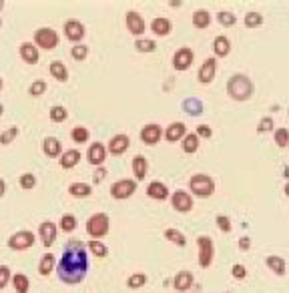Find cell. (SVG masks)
<instances>
[{
  "label": "cell",
  "instance_id": "cell-1",
  "mask_svg": "<svg viewBox=\"0 0 289 293\" xmlns=\"http://www.w3.org/2000/svg\"><path fill=\"white\" fill-rule=\"evenodd\" d=\"M87 245L83 241H68L64 251H62V257L56 265V271H58V279L66 285H75V283H81L85 277H87V271H89V257H87Z\"/></svg>",
  "mask_w": 289,
  "mask_h": 293
},
{
  "label": "cell",
  "instance_id": "cell-2",
  "mask_svg": "<svg viewBox=\"0 0 289 293\" xmlns=\"http://www.w3.org/2000/svg\"><path fill=\"white\" fill-rule=\"evenodd\" d=\"M253 83H251V79L247 77V75H233L231 79H229V83H227V93H229V97L233 99V101H247V99H251V95H253Z\"/></svg>",
  "mask_w": 289,
  "mask_h": 293
},
{
  "label": "cell",
  "instance_id": "cell-3",
  "mask_svg": "<svg viewBox=\"0 0 289 293\" xmlns=\"http://www.w3.org/2000/svg\"><path fill=\"white\" fill-rule=\"evenodd\" d=\"M109 227H111V221H109V215L107 213H95L89 221H87V233L93 237V239H103L107 233H109Z\"/></svg>",
  "mask_w": 289,
  "mask_h": 293
},
{
  "label": "cell",
  "instance_id": "cell-4",
  "mask_svg": "<svg viewBox=\"0 0 289 293\" xmlns=\"http://www.w3.org/2000/svg\"><path fill=\"white\" fill-rule=\"evenodd\" d=\"M189 187H191L193 195H197V197H211L215 193V181L209 175H203V173L193 175L191 181H189Z\"/></svg>",
  "mask_w": 289,
  "mask_h": 293
},
{
  "label": "cell",
  "instance_id": "cell-5",
  "mask_svg": "<svg viewBox=\"0 0 289 293\" xmlns=\"http://www.w3.org/2000/svg\"><path fill=\"white\" fill-rule=\"evenodd\" d=\"M197 245H199V265L203 269H207L213 263V257H215V243H213L211 237L201 235L197 239Z\"/></svg>",
  "mask_w": 289,
  "mask_h": 293
},
{
  "label": "cell",
  "instance_id": "cell-6",
  "mask_svg": "<svg viewBox=\"0 0 289 293\" xmlns=\"http://www.w3.org/2000/svg\"><path fill=\"white\" fill-rule=\"evenodd\" d=\"M34 44L44 48V50H52L58 44V34L52 28H38L34 32Z\"/></svg>",
  "mask_w": 289,
  "mask_h": 293
},
{
  "label": "cell",
  "instance_id": "cell-7",
  "mask_svg": "<svg viewBox=\"0 0 289 293\" xmlns=\"http://www.w3.org/2000/svg\"><path fill=\"white\" fill-rule=\"evenodd\" d=\"M34 241H36V237L32 231H18L8 239V247L14 251H24V249H30L34 245Z\"/></svg>",
  "mask_w": 289,
  "mask_h": 293
},
{
  "label": "cell",
  "instance_id": "cell-8",
  "mask_svg": "<svg viewBox=\"0 0 289 293\" xmlns=\"http://www.w3.org/2000/svg\"><path fill=\"white\" fill-rule=\"evenodd\" d=\"M137 191V181L133 179H121L111 187V195L115 199H129Z\"/></svg>",
  "mask_w": 289,
  "mask_h": 293
},
{
  "label": "cell",
  "instance_id": "cell-9",
  "mask_svg": "<svg viewBox=\"0 0 289 293\" xmlns=\"http://www.w3.org/2000/svg\"><path fill=\"white\" fill-rule=\"evenodd\" d=\"M171 205L179 213H189L193 209V197L187 191H175L171 195Z\"/></svg>",
  "mask_w": 289,
  "mask_h": 293
},
{
  "label": "cell",
  "instance_id": "cell-10",
  "mask_svg": "<svg viewBox=\"0 0 289 293\" xmlns=\"http://www.w3.org/2000/svg\"><path fill=\"white\" fill-rule=\"evenodd\" d=\"M58 231V227L52 223V221H44V223H40V227H38V233H40V239H42V245L46 247V249H50L52 245H54V241H56V233Z\"/></svg>",
  "mask_w": 289,
  "mask_h": 293
},
{
  "label": "cell",
  "instance_id": "cell-11",
  "mask_svg": "<svg viewBox=\"0 0 289 293\" xmlns=\"http://www.w3.org/2000/svg\"><path fill=\"white\" fill-rule=\"evenodd\" d=\"M193 58H195L193 50L187 48V46H183V48H179V50L175 52V56H173V66H175L177 70H187V68L193 64Z\"/></svg>",
  "mask_w": 289,
  "mask_h": 293
},
{
  "label": "cell",
  "instance_id": "cell-12",
  "mask_svg": "<svg viewBox=\"0 0 289 293\" xmlns=\"http://www.w3.org/2000/svg\"><path fill=\"white\" fill-rule=\"evenodd\" d=\"M64 34H66L68 40L81 42L83 36H85V26H83V22H81V20H75V18L66 20V22H64Z\"/></svg>",
  "mask_w": 289,
  "mask_h": 293
},
{
  "label": "cell",
  "instance_id": "cell-13",
  "mask_svg": "<svg viewBox=\"0 0 289 293\" xmlns=\"http://www.w3.org/2000/svg\"><path fill=\"white\" fill-rule=\"evenodd\" d=\"M127 28H129V32H131V34L141 36V34L144 32V28H147L143 16H141L139 12H135V10L127 12Z\"/></svg>",
  "mask_w": 289,
  "mask_h": 293
},
{
  "label": "cell",
  "instance_id": "cell-14",
  "mask_svg": "<svg viewBox=\"0 0 289 293\" xmlns=\"http://www.w3.org/2000/svg\"><path fill=\"white\" fill-rule=\"evenodd\" d=\"M215 70H217V60L211 56V58H207L203 64H201V68H199V83H203V85H209L213 79H215Z\"/></svg>",
  "mask_w": 289,
  "mask_h": 293
},
{
  "label": "cell",
  "instance_id": "cell-15",
  "mask_svg": "<svg viewBox=\"0 0 289 293\" xmlns=\"http://www.w3.org/2000/svg\"><path fill=\"white\" fill-rule=\"evenodd\" d=\"M87 159H89V163L91 165H103L105 163V159H107V146L103 145V143H93V145L89 146V151H87Z\"/></svg>",
  "mask_w": 289,
  "mask_h": 293
},
{
  "label": "cell",
  "instance_id": "cell-16",
  "mask_svg": "<svg viewBox=\"0 0 289 293\" xmlns=\"http://www.w3.org/2000/svg\"><path fill=\"white\" fill-rule=\"evenodd\" d=\"M193 281H195L193 273L185 269V271H179V273L175 275V279H173V287H175L177 291L185 293V291H189V289L193 287Z\"/></svg>",
  "mask_w": 289,
  "mask_h": 293
},
{
  "label": "cell",
  "instance_id": "cell-17",
  "mask_svg": "<svg viewBox=\"0 0 289 293\" xmlns=\"http://www.w3.org/2000/svg\"><path fill=\"white\" fill-rule=\"evenodd\" d=\"M161 135H163V131L159 125H147L141 131V141L144 145H157L161 141Z\"/></svg>",
  "mask_w": 289,
  "mask_h": 293
},
{
  "label": "cell",
  "instance_id": "cell-18",
  "mask_svg": "<svg viewBox=\"0 0 289 293\" xmlns=\"http://www.w3.org/2000/svg\"><path fill=\"white\" fill-rule=\"evenodd\" d=\"M129 145H131V141H129L127 135H115L111 139V143H109V153L115 155V157H119V155H123L129 149Z\"/></svg>",
  "mask_w": 289,
  "mask_h": 293
},
{
  "label": "cell",
  "instance_id": "cell-19",
  "mask_svg": "<svg viewBox=\"0 0 289 293\" xmlns=\"http://www.w3.org/2000/svg\"><path fill=\"white\" fill-rule=\"evenodd\" d=\"M185 135H187V127H185L183 123H173V125H169L167 131H165V139H167L169 143H175V141H179V139H185Z\"/></svg>",
  "mask_w": 289,
  "mask_h": 293
},
{
  "label": "cell",
  "instance_id": "cell-20",
  "mask_svg": "<svg viewBox=\"0 0 289 293\" xmlns=\"http://www.w3.org/2000/svg\"><path fill=\"white\" fill-rule=\"evenodd\" d=\"M147 195L151 199H157V201H165L169 197V189L165 183H159V181H153L149 187H147Z\"/></svg>",
  "mask_w": 289,
  "mask_h": 293
},
{
  "label": "cell",
  "instance_id": "cell-21",
  "mask_svg": "<svg viewBox=\"0 0 289 293\" xmlns=\"http://www.w3.org/2000/svg\"><path fill=\"white\" fill-rule=\"evenodd\" d=\"M20 56H22V60L26 62V64H36L38 62V48L32 44V42H24L22 46H20Z\"/></svg>",
  "mask_w": 289,
  "mask_h": 293
},
{
  "label": "cell",
  "instance_id": "cell-22",
  "mask_svg": "<svg viewBox=\"0 0 289 293\" xmlns=\"http://www.w3.org/2000/svg\"><path fill=\"white\" fill-rule=\"evenodd\" d=\"M265 263H267V267H269L275 275H285V271H287V263H285V259L279 257V255H267Z\"/></svg>",
  "mask_w": 289,
  "mask_h": 293
},
{
  "label": "cell",
  "instance_id": "cell-23",
  "mask_svg": "<svg viewBox=\"0 0 289 293\" xmlns=\"http://www.w3.org/2000/svg\"><path fill=\"white\" fill-rule=\"evenodd\" d=\"M54 267H56V259H54V255H52V253H44V255L40 257V263H38V273H40L42 277H46V275L52 273Z\"/></svg>",
  "mask_w": 289,
  "mask_h": 293
},
{
  "label": "cell",
  "instance_id": "cell-24",
  "mask_svg": "<svg viewBox=\"0 0 289 293\" xmlns=\"http://www.w3.org/2000/svg\"><path fill=\"white\" fill-rule=\"evenodd\" d=\"M171 28H173V24H171L169 18H155V20L151 22V30H153L157 36H167V34L171 32Z\"/></svg>",
  "mask_w": 289,
  "mask_h": 293
},
{
  "label": "cell",
  "instance_id": "cell-25",
  "mask_svg": "<svg viewBox=\"0 0 289 293\" xmlns=\"http://www.w3.org/2000/svg\"><path fill=\"white\" fill-rule=\"evenodd\" d=\"M133 173H135V179L137 181H143L144 177H147V173H149V163H147V159L144 157H135L133 159Z\"/></svg>",
  "mask_w": 289,
  "mask_h": 293
},
{
  "label": "cell",
  "instance_id": "cell-26",
  "mask_svg": "<svg viewBox=\"0 0 289 293\" xmlns=\"http://www.w3.org/2000/svg\"><path fill=\"white\" fill-rule=\"evenodd\" d=\"M213 50L217 56H227L231 52V42L227 36H217L215 42H213Z\"/></svg>",
  "mask_w": 289,
  "mask_h": 293
},
{
  "label": "cell",
  "instance_id": "cell-27",
  "mask_svg": "<svg viewBox=\"0 0 289 293\" xmlns=\"http://www.w3.org/2000/svg\"><path fill=\"white\" fill-rule=\"evenodd\" d=\"M183 111L187 115H193V117H199L203 113V103L199 99H185L183 101Z\"/></svg>",
  "mask_w": 289,
  "mask_h": 293
},
{
  "label": "cell",
  "instance_id": "cell-28",
  "mask_svg": "<svg viewBox=\"0 0 289 293\" xmlns=\"http://www.w3.org/2000/svg\"><path fill=\"white\" fill-rule=\"evenodd\" d=\"M42 149H44V155L50 157V159H56L60 155V143L54 137H46L44 143H42Z\"/></svg>",
  "mask_w": 289,
  "mask_h": 293
},
{
  "label": "cell",
  "instance_id": "cell-29",
  "mask_svg": "<svg viewBox=\"0 0 289 293\" xmlns=\"http://www.w3.org/2000/svg\"><path fill=\"white\" fill-rule=\"evenodd\" d=\"M79 161H81V153H79L77 149H70V151H66V153L60 157V165H62V169H73Z\"/></svg>",
  "mask_w": 289,
  "mask_h": 293
},
{
  "label": "cell",
  "instance_id": "cell-30",
  "mask_svg": "<svg viewBox=\"0 0 289 293\" xmlns=\"http://www.w3.org/2000/svg\"><path fill=\"white\" fill-rule=\"evenodd\" d=\"M163 235H165L167 241H171V243H175V245H179V247H185V245H187V237H185L179 229H173V227H171V229H165Z\"/></svg>",
  "mask_w": 289,
  "mask_h": 293
},
{
  "label": "cell",
  "instance_id": "cell-31",
  "mask_svg": "<svg viewBox=\"0 0 289 293\" xmlns=\"http://www.w3.org/2000/svg\"><path fill=\"white\" fill-rule=\"evenodd\" d=\"M50 75L56 79V81H60V83H64L66 79H68V70H66V66L60 62V60H54V62H50Z\"/></svg>",
  "mask_w": 289,
  "mask_h": 293
},
{
  "label": "cell",
  "instance_id": "cell-32",
  "mask_svg": "<svg viewBox=\"0 0 289 293\" xmlns=\"http://www.w3.org/2000/svg\"><path fill=\"white\" fill-rule=\"evenodd\" d=\"M211 24V14L209 10H197L193 14V26L195 28H207Z\"/></svg>",
  "mask_w": 289,
  "mask_h": 293
},
{
  "label": "cell",
  "instance_id": "cell-33",
  "mask_svg": "<svg viewBox=\"0 0 289 293\" xmlns=\"http://www.w3.org/2000/svg\"><path fill=\"white\" fill-rule=\"evenodd\" d=\"M12 287H14V291L16 293H28L30 281H28V277H26L24 273H16V275L12 277Z\"/></svg>",
  "mask_w": 289,
  "mask_h": 293
},
{
  "label": "cell",
  "instance_id": "cell-34",
  "mask_svg": "<svg viewBox=\"0 0 289 293\" xmlns=\"http://www.w3.org/2000/svg\"><path fill=\"white\" fill-rule=\"evenodd\" d=\"M68 193H70L73 197H89V195L93 193V189H91V185H87V183H73V185L68 187Z\"/></svg>",
  "mask_w": 289,
  "mask_h": 293
},
{
  "label": "cell",
  "instance_id": "cell-35",
  "mask_svg": "<svg viewBox=\"0 0 289 293\" xmlns=\"http://www.w3.org/2000/svg\"><path fill=\"white\" fill-rule=\"evenodd\" d=\"M245 26L247 28H259L261 24H263V16L259 14V12H255V10H249L247 14H245Z\"/></svg>",
  "mask_w": 289,
  "mask_h": 293
},
{
  "label": "cell",
  "instance_id": "cell-36",
  "mask_svg": "<svg viewBox=\"0 0 289 293\" xmlns=\"http://www.w3.org/2000/svg\"><path fill=\"white\" fill-rule=\"evenodd\" d=\"M217 20H219V24L225 26V28H231V26H235V22H237L235 14L229 12V10H221V12H217Z\"/></svg>",
  "mask_w": 289,
  "mask_h": 293
},
{
  "label": "cell",
  "instance_id": "cell-37",
  "mask_svg": "<svg viewBox=\"0 0 289 293\" xmlns=\"http://www.w3.org/2000/svg\"><path fill=\"white\" fill-rule=\"evenodd\" d=\"M58 227H60L64 233H70V231H75V229H77V217H75V215H70V213L62 215V217H60V223H58Z\"/></svg>",
  "mask_w": 289,
  "mask_h": 293
},
{
  "label": "cell",
  "instance_id": "cell-38",
  "mask_svg": "<svg viewBox=\"0 0 289 293\" xmlns=\"http://www.w3.org/2000/svg\"><path fill=\"white\" fill-rule=\"evenodd\" d=\"M197 149H199V137H197V133L193 135H185V139H183V151L185 153H197Z\"/></svg>",
  "mask_w": 289,
  "mask_h": 293
},
{
  "label": "cell",
  "instance_id": "cell-39",
  "mask_svg": "<svg viewBox=\"0 0 289 293\" xmlns=\"http://www.w3.org/2000/svg\"><path fill=\"white\" fill-rule=\"evenodd\" d=\"M135 46H137L139 52H153L157 48V42L151 40V38H137L135 40Z\"/></svg>",
  "mask_w": 289,
  "mask_h": 293
},
{
  "label": "cell",
  "instance_id": "cell-40",
  "mask_svg": "<svg viewBox=\"0 0 289 293\" xmlns=\"http://www.w3.org/2000/svg\"><path fill=\"white\" fill-rule=\"evenodd\" d=\"M70 137H73L75 143H87L89 137H91V133H89V129H85V127H75L73 133H70Z\"/></svg>",
  "mask_w": 289,
  "mask_h": 293
},
{
  "label": "cell",
  "instance_id": "cell-41",
  "mask_svg": "<svg viewBox=\"0 0 289 293\" xmlns=\"http://www.w3.org/2000/svg\"><path fill=\"white\" fill-rule=\"evenodd\" d=\"M87 247H89L97 257H107V253H109V249H107L101 241H97V239H91V241L87 243Z\"/></svg>",
  "mask_w": 289,
  "mask_h": 293
},
{
  "label": "cell",
  "instance_id": "cell-42",
  "mask_svg": "<svg viewBox=\"0 0 289 293\" xmlns=\"http://www.w3.org/2000/svg\"><path fill=\"white\" fill-rule=\"evenodd\" d=\"M149 279H147V275L144 273H133L131 277H129V281H127V285L131 287V289H139V287H144V283H147Z\"/></svg>",
  "mask_w": 289,
  "mask_h": 293
},
{
  "label": "cell",
  "instance_id": "cell-43",
  "mask_svg": "<svg viewBox=\"0 0 289 293\" xmlns=\"http://www.w3.org/2000/svg\"><path fill=\"white\" fill-rule=\"evenodd\" d=\"M66 117H68V113H66V109H64V107L56 105V107H52V109H50V121H54V123H62Z\"/></svg>",
  "mask_w": 289,
  "mask_h": 293
},
{
  "label": "cell",
  "instance_id": "cell-44",
  "mask_svg": "<svg viewBox=\"0 0 289 293\" xmlns=\"http://www.w3.org/2000/svg\"><path fill=\"white\" fill-rule=\"evenodd\" d=\"M70 54H73L75 60H85L87 54H89V46H85V44H75L73 50H70Z\"/></svg>",
  "mask_w": 289,
  "mask_h": 293
},
{
  "label": "cell",
  "instance_id": "cell-45",
  "mask_svg": "<svg viewBox=\"0 0 289 293\" xmlns=\"http://www.w3.org/2000/svg\"><path fill=\"white\" fill-rule=\"evenodd\" d=\"M217 227H219V231H223V233H231V229H233L231 219H229L227 215H217Z\"/></svg>",
  "mask_w": 289,
  "mask_h": 293
},
{
  "label": "cell",
  "instance_id": "cell-46",
  "mask_svg": "<svg viewBox=\"0 0 289 293\" xmlns=\"http://www.w3.org/2000/svg\"><path fill=\"white\" fill-rule=\"evenodd\" d=\"M273 137H275V143H277V146H281V149H283V146L289 145V131L287 129H277Z\"/></svg>",
  "mask_w": 289,
  "mask_h": 293
},
{
  "label": "cell",
  "instance_id": "cell-47",
  "mask_svg": "<svg viewBox=\"0 0 289 293\" xmlns=\"http://www.w3.org/2000/svg\"><path fill=\"white\" fill-rule=\"evenodd\" d=\"M44 91H46V83H44V81H34V83L30 85V89H28V93H30L32 97H40Z\"/></svg>",
  "mask_w": 289,
  "mask_h": 293
},
{
  "label": "cell",
  "instance_id": "cell-48",
  "mask_svg": "<svg viewBox=\"0 0 289 293\" xmlns=\"http://www.w3.org/2000/svg\"><path fill=\"white\" fill-rule=\"evenodd\" d=\"M14 137H18V129H16V127H10L8 131H4V133L0 135V143H2V145H8V143L14 141Z\"/></svg>",
  "mask_w": 289,
  "mask_h": 293
},
{
  "label": "cell",
  "instance_id": "cell-49",
  "mask_svg": "<svg viewBox=\"0 0 289 293\" xmlns=\"http://www.w3.org/2000/svg\"><path fill=\"white\" fill-rule=\"evenodd\" d=\"M36 185V177L32 175V173H24L22 177H20V187L22 189H32Z\"/></svg>",
  "mask_w": 289,
  "mask_h": 293
},
{
  "label": "cell",
  "instance_id": "cell-50",
  "mask_svg": "<svg viewBox=\"0 0 289 293\" xmlns=\"http://www.w3.org/2000/svg\"><path fill=\"white\" fill-rule=\"evenodd\" d=\"M10 281H12V277H10V269H8L6 265H0V289H4Z\"/></svg>",
  "mask_w": 289,
  "mask_h": 293
},
{
  "label": "cell",
  "instance_id": "cell-51",
  "mask_svg": "<svg viewBox=\"0 0 289 293\" xmlns=\"http://www.w3.org/2000/svg\"><path fill=\"white\" fill-rule=\"evenodd\" d=\"M257 131H259V133H267V131H273V119H269V117L261 119V123L257 125Z\"/></svg>",
  "mask_w": 289,
  "mask_h": 293
},
{
  "label": "cell",
  "instance_id": "cell-52",
  "mask_svg": "<svg viewBox=\"0 0 289 293\" xmlns=\"http://www.w3.org/2000/svg\"><path fill=\"white\" fill-rule=\"evenodd\" d=\"M231 275H233L235 279H243V277L247 275V269H245V265H241V263H235V265H233V269H231Z\"/></svg>",
  "mask_w": 289,
  "mask_h": 293
},
{
  "label": "cell",
  "instance_id": "cell-53",
  "mask_svg": "<svg viewBox=\"0 0 289 293\" xmlns=\"http://www.w3.org/2000/svg\"><path fill=\"white\" fill-rule=\"evenodd\" d=\"M197 137H199V139H201V137H203V139H211V137H213V131H211L207 125H199V127H197Z\"/></svg>",
  "mask_w": 289,
  "mask_h": 293
},
{
  "label": "cell",
  "instance_id": "cell-54",
  "mask_svg": "<svg viewBox=\"0 0 289 293\" xmlns=\"http://www.w3.org/2000/svg\"><path fill=\"white\" fill-rule=\"evenodd\" d=\"M105 177H107V169H103V167H101V169H97V171H95V175H93V181L99 185V183H101Z\"/></svg>",
  "mask_w": 289,
  "mask_h": 293
},
{
  "label": "cell",
  "instance_id": "cell-55",
  "mask_svg": "<svg viewBox=\"0 0 289 293\" xmlns=\"http://www.w3.org/2000/svg\"><path fill=\"white\" fill-rule=\"evenodd\" d=\"M249 247H251V239H249L247 235L241 237V239H239V249H241V251H249Z\"/></svg>",
  "mask_w": 289,
  "mask_h": 293
},
{
  "label": "cell",
  "instance_id": "cell-56",
  "mask_svg": "<svg viewBox=\"0 0 289 293\" xmlns=\"http://www.w3.org/2000/svg\"><path fill=\"white\" fill-rule=\"evenodd\" d=\"M4 191H6V185H4V181H2V179H0V197H2V195H4Z\"/></svg>",
  "mask_w": 289,
  "mask_h": 293
},
{
  "label": "cell",
  "instance_id": "cell-57",
  "mask_svg": "<svg viewBox=\"0 0 289 293\" xmlns=\"http://www.w3.org/2000/svg\"><path fill=\"white\" fill-rule=\"evenodd\" d=\"M283 175H285V177H287V179H289V167H285V171H283Z\"/></svg>",
  "mask_w": 289,
  "mask_h": 293
},
{
  "label": "cell",
  "instance_id": "cell-58",
  "mask_svg": "<svg viewBox=\"0 0 289 293\" xmlns=\"http://www.w3.org/2000/svg\"><path fill=\"white\" fill-rule=\"evenodd\" d=\"M283 191H285V195H287V197H289V183H287V185H285V189H283Z\"/></svg>",
  "mask_w": 289,
  "mask_h": 293
},
{
  "label": "cell",
  "instance_id": "cell-59",
  "mask_svg": "<svg viewBox=\"0 0 289 293\" xmlns=\"http://www.w3.org/2000/svg\"><path fill=\"white\" fill-rule=\"evenodd\" d=\"M2 113H4V107H2V105H0V115H2Z\"/></svg>",
  "mask_w": 289,
  "mask_h": 293
},
{
  "label": "cell",
  "instance_id": "cell-60",
  "mask_svg": "<svg viewBox=\"0 0 289 293\" xmlns=\"http://www.w3.org/2000/svg\"><path fill=\"white\" fill-rule=\"evenodd\" d=\"M2 6H4V2H2V0H0V10H2Z\"/></svg>",
  "mask_w": 289,
  "mask_h": 293
},
{
  "label": "cell",
  "instance_id": "cell-61",
  "mask_svg": "<svg viewBox=\"0 0 289 293\" xmlns=\"http://www.w3.org/2000/svg\"><path fill=\"white\" fill-rule=\"evenodd\" d=\"M0 89H2V79H0Z\"/></svg>",
  "mask_w": 289,
  "mask_h": 293
},
{
  "label": "cell",
  "instance_id": "cell-62",
  "mask_svg": "<svg viewBox=\"0 0 289 293\" xmlns=\"http://www.w3.org/2000/svg\"><path fill=\"white\" fill-rule=\"evenodd\" d=\"M225 293H229V291H225Z\"/></svg>",
  "mask_w": 289,
  "mask_h": 293
},
{
  "label": "cell",
  "instance_id": "cell-63",
  "mask_svg": "<svg viewBox=\"0 0 289 293\" xmlns=\"http://www.w3.org/2000/svg\"><path fill=\"white\" fill-rule=\"evenodd\" d=\"M0 24H2V22H0Z\"/></svg>",
  "mask_w": 289,
  "mask_h": 293
}]
</instances>
